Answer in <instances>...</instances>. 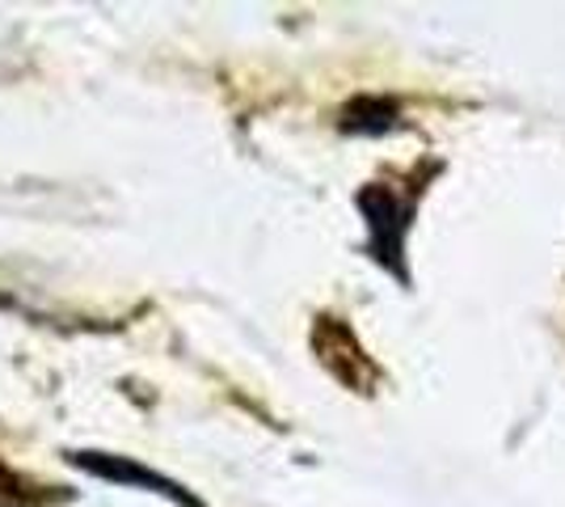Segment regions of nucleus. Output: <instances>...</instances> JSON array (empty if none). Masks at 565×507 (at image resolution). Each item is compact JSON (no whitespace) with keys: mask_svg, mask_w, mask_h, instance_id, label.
<instances>
[{"mask_svg":"<svg viewBox=\"0 0 565 507\" xmlns=\"http://www.w3.org/2000/svg\"><path fill=\"white\" fill-rule=\"evenodd\" d=\"M397 123L393 102H354L347 110V131H388Z\"/></svg>","mask_w":565,"mask_h":507,"instance_id":"obj_4","label":"nucleus"},{"mask_svg":"<svg viewBox=\"0 0 565 507\" xmlns=\"http://www.w3.org/2000/svg\"><path fill=\"white\" fill-rule=\"evenodd\" d=\"M72 465H76V469H85V474L106 478V483H136V486H148V490H161V495L173 499V504L199 507L178 483H169V478H161V474L140 469V465H131V461H122V457H106V453H72Z\"/></svg>","mask_w":565,"mask_h":507,"instance_id":"obj_3","label":"nucleus"},{"mask_svg":"<svg viewBox=\"0 0 565 507\" xmlns=\"http://www.w3.org/2000/svg\"><path fill=\"white\" fill-rule=\"evenodd\" d=\"M317 351H321V360L330 363L347 385H354V389L372 385V377H376V372H372V363H367V356H363V347H359L351 330H347V326H338L333 317H326V321H321V330H317Z\"/></svg>","mask_w":565,"mask_h":507,"instance_id":"obj_2","label":"nucleus"},{"mask_svg":"<svg viewBox=\"0 0 565 507\" xmlns=\"http://www.w3.org/2000/svg\"><path fill=\"white\" fill-rule=\"evenodd\" d=\"M359 208H363V216L372 224V250H376V258L401 271V237L409 229L414 199H405L393 187L376 182V187H367V191L359 194Z\"/></svg>","mask_w":565,"mask_h":507,"instance_id":"obj_1","label":"nucleus"}]
</instances>
